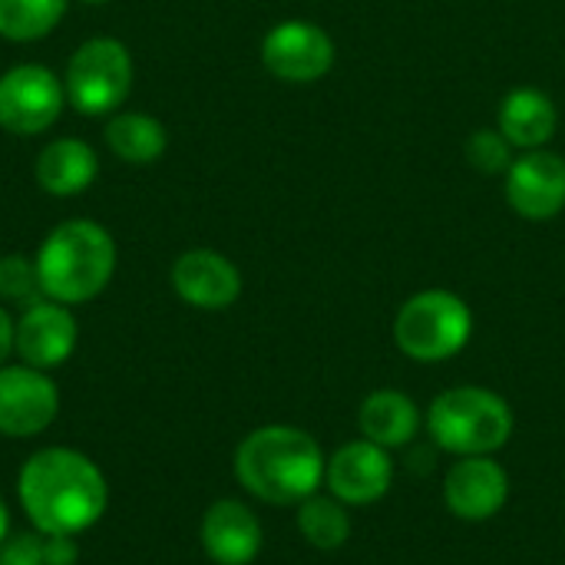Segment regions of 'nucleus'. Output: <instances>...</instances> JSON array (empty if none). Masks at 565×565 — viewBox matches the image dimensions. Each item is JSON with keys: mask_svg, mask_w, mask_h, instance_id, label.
<instances>
[{"mask_svg": "<svg viewBox=\"0 0 565 565\" xmlns=\"http://www.w3.org/2000/svg\"><path fill=\"white\" fill-rule=\"evenodd\" d=\"M43 559L46 565H76L79 559L76 536H43Z\"/></svg>", "mask_w": 565, "mask_h": 565, "instance_id": "obj_25", "label": "nucleus"}, {"mask_svg": "<svg viewBox=\"0 0 565 565\" xmlns=\"http://www.w3.org/2000/svg\"><path fill=\"white\" fill-rule=\"evenodd\" d=\"M17 497L36 533L79 536L103 520L109 487L103 470L86 454L46 447L23 463L17 477Z\"/></svg>", "mask_w": 565, "mask_h": 565, "instance_id": "obj_1", "label": "nucleus"}, {"mask_svg": "<svg viewBox=\"0 0 565 565\" xmlns=\"http://www.w3.org/2000/svg\"><path fill=\"white\" fill-rule=\"evenodd\" d=\"M424 427L444 454L493 457L510 444L516 414L503 394L480 384H457L430 401Z\"/></svg>", "mask_w": 565, "mask_h": 565, "instance_id": "obj_4", "label": "nucleus"}, {"mask_svg": "<svg viewBox=\"0 0 565 565\" xmlns=\"http://www.w3.org/2000/svg\"><path fill=\"white\" fill-rule=\"evenodd\" d=\"M103 136H106L109 152L119 162H129V166H152L156 159H162V152L169 146L166 126L156 116L136 113V109L113 113Z\"/></svg>", "mask_w": 565, "mask_h": 565, "instance_id": "obj_19", "label": "nucleus"}, {"mask_svg": "<svg viewBox=\"0 0 565 565\" xmlns=\"http://www.w3.org/2000/svg\"><path fill=\"white\" fill-rule=\"evenodd\" d=\"M507 205L526 222H553L565 212V159L550 149H533L513 159L503 175Z\"/></svg>", "mask_w": 565, "mask_h": 565, "instance_id": "obj_10", "label": "nucleus"}, {"mask_svg": "<svg viewBox=\"0 0 565 565\" xmlns=\"http://www.w3.org/2000/svg\"><path fill=\"white\" fill-rule=\"evenodd\" d=\"M33 175H36V185L46 195L73 199V195H83L96 182V175H99V156H96V149L86 139L60 136V139H50L40 149L36 166H33Z\"/></svg>", "mask_w": 565, "mask_h": 565, "instance_id": "obj_16", "label": "nucleus"}, {"mask_svg": "<svg viewBox=\"0 0 565 565\" xmlns=\"http://www.w3.org/2000/svg\"><path fill=\"white\" fill-rule=\"evenodd\" d=\"M70 0H0V36L10 43H33L50 36L66 17Z\"/></svg>", "mask_w": 565, "mask_h": 565, "instance_id": "obj_21", "label": "nucleus"}, {"mask_svg": "<svg viewBox=\"0 0 565 565\" xmlns=\"http://www.w3.org/2000/svg\"><path fill=\"white\" fill-rule=\"evenodd\" d=\"M298 533L301 540L318 550V553H338L348 546L351 533H354V523H351V513L341 500H334L331 493H315L308 497L305 503H298Z\"/></svg>", "mask_w": 565, "mask_h": 565, "instance_id": "obj_20", "label": "nucleus"}, {"mask_svg": "<svg viewBox=\"0 0 565 565\" xmlns=\"http://www.w3.org/2000/svg\"><path fill=\"white\" fill-rule=\"evenodd\" d=\"M79 3H89V7H96V3H109V0H79Z\"/></svg>", "mask_w": 565, "mask_h": 565, "instance_id": "obj_28", "label": "nucleus"}, {"mask_svg": "<svg viewBox=\"0 0 565 565\" xmlns=\"http://www.w3.org/2000/svg\"><path fill=\"white\" fill-rule=\"evenodd\" d=\"M76 338H79V328H76L70 305L36 298L17 318L13 351L20 354L23 364L36 371H53L70 361V354L76 351Z\"/></svg>", "mask_w": 565, "mask_h": 565, "instance_id": "obj_13", "label": "nucleus"}, {"mask_svg": "<svg viewBox=\"0 0 565 565\" xmlns=\"http://www.w3.org/2000/svg\"><path fill=\"white\" fill-rule=\"evenodd\" d=\"M132 53L116 36H89L66 63V103L83 116H113L132 93Z\"/></svg>", "mask_w": 565, "mask_h": 565, "instance_id": "obj_6", "label": "nucleus"}, {"mask_svg": "<svg viewBox=\"0 0 565 565\" xmlns=\"http://www.w3.org/2000/svg\"><path fill=\"white\" fill-rule=\"evenodd\" d=\"M199 543L215 565H252L262 553L265 533L252 507L242 500H218L202 516Z\"/></svg>", "mask_w": 565, "mask_h": 565, "instance_id": "obj_15", "label": "nucleus"}, {"mask_svg": "<svg viewBox=\"0 0 565 565\" xmlns=\"http://www.w3.org/2000/svg\"><path fill=\"white\" fill-rule=\"evenodd\" d=\"M463 152H467V162L477 169V172H483V175H507V169L513 166V142L500 132V129H473L470 132V139H467V146H463Z\"/></svg>", "mask_w": 565, "mask_h": 565, "instance_id": "obj_22", "label": "nucleus"}, {"mask_svg": "<svg viewBox=\"0 0 565 565\" xmlns=\"http://www.w3.org/2000/svg\"><path fill=\"white\" fill-rule=\"evenodd\" d=\"M232 467L242 490L255 500L271 507H298L324 487L328 457L308 430L268 424L238 444Z\"/></svg>", "mask_w": 565, "mask_h": 565, "instance_id": "obj_2", "label": "nucleus"}, {"mask_svg": "<svg viewBox=\"0 0 565 565\" xmlns=\"http://www.w3.org/2000/svg\"><path fill=\"white\" fill-rule=\"evenodd\" d=\"M420 427H424V414H420L417 401L397 387L371 391L358 407L361 437L384 450H401V447L414 444Z\"/></svg>", "mask_w": 565, "mask_h": 565, "instance_id": "obj_17", "label": "nucleus"}, {"mask_svg": "<svg viewBox=\"0 0 565 565\" xmlns=\"http://www.w3.org/2000/svg\"><path fill=\"white\" fill-rule=\"evenodd\" d=\"M66 106L63 76L43 63H17L0 76V129L10 136L46 132Z\"/></svg>", "mask_w": 565, "mask_h": 565, "instance_id": "obj_7", "label": "nucleus"}, {"mask_svg": "<svg viewBox=\"0 0 565 565\" xmlns=\"http://www.w3.org/2000/svg\"><path fill=\"white\" fill-rule=\"evenodd\" d=\"M10 536V513H7V503L0 500V543Z\"/></svg>", "mask_w": 565, "mask_h": 565, "instance_id": "obj_27", "label": "nucleus"}, {"mask_svg": "<svg viewBox=\"0 0 565 565\" xmlns=\"http://www.w3.org/2000/svg\"><path fill=\"white\" fill-rule=\"evenodd\" d=\"M33 262L43 298L73 308L99 298L113 281L116 242L93 218H66L46 232Z\"/></svg>", "mask_w": 565, "mask_h": 565, "instance_id": "obj_3", "label": "nucleus"}, {"mask_svg": "<svg viewBox=\"0 0 565 565\" xmlns=\"http://www.w3.org/2000/svg\"><path fill=\"white\" fill-rule=\"evenodd\" d=\"M394 460L391 450L358 437L341 444L324 467V487L344 507H371L391 493Z\"/></svg>", "mask_w": 565, "mask_h": 565, "instance_id": "obj_9", "label": "nucleus"}, {"mask_svg": "<svg viewBox=\"0 0 565 565\" xmlns=\"http://www.w3.org/2000/svg\"><path fill=\"white\" fill-rule=\"evenodd\" d=\"M262 63L281 83L308 86L331 73L334 40L311 20H281L262 40Z\"/></svg>", "mask_w": 565, "mask_h": 565, "instance_id": "obj_8", "label": "nucleus"}, {"mask_svg": "<svg viewBox=\"0 0 565 565\" xmlns=\"http://www.w3.org/2000/svg\"><path fill=\"white\" fill-rule=\"evenodd\" d=\"M510 500V473L497 457H457L444 473V507L460 523H487Z\"/></svg>", "mask_w": 565, "mask_h": 565, "instance_id": "obj_11", "label": "nucleus"}, {"mask_svg": "<svg viewBox=\"0 0 565 565\" xmlns=\"http://www.w3.org/2000/svg\"><path fill=\"white\" fill-rule=\"evenodd\" d=\"M473 338L470 305L447 288H424L411 295L394 318V344L417 364H440L457 358Z\"/></svg>", "mask_w": 565, "mask_h": 565, "instance_id": "obj_5", "label": "nucleus"}, {"mask_svg": "<svg viewBox=\"0 0 565 565\" xmlns=\"http://www.w3.org/2000/svg\"><path fill=\"white\" fill-rule=\"evenodd\" d=\"M497 129L520 152L546 149V142H553V136L559 129V109L550 93H543L536 86H520L503 96Z\"/></svg>", "mask_w": 565, "mask_h": 565, "instance_id": "obj_18", "label": "nucleus"}, {"mask_svg": "<svg viewBox=\"0 0 565 565\" xmlns=\"http://www.w3.org/2000/svg\"><path fill=\"white\" fill-rule=\"evenodd\" d=\"M0 565H46L43 533H17L0 543Z\"/></svg>", "mask_w": 565, "mask_h": 565, "instance_id": "obj_24", "label": "nucleus"}, {"mask_svg": "<svg viewBox=\"0 0 565 565\" xmlns=\"http://www.w3.org/2000/svg\"><path fill=\"white\" fill-rule=\"evenodd\" d=\"M172 291L199 311H225L242 298V271L212 248L182 252L169 271Z\"/></svg>", "mask_w": 565, "mask_h": 565, "instance_id": "obj_14", "label": "nucleus"}, {"mask_svg": "<svg viewBox=\"0 0 565 565\" xmlns=\"http://www.w3.org/2000/svg\"><path fill=\"white\" fill-rule=\"evenodd\" d=\"M13 331H17V321L7 315V308H0V367L13 354Z\"/></svg>", "mask_w": 565, "mask_h": 565, "instance_id": "obj_26", "label": "nucleus"}, {"mask_svg": "<svg viewBox=\"0 0 565 565\" xmlns=\"http://www.w3.org/2000/svg\"><path fill=\"white\" fill-rule=\"evenodd\" d=\"M60 414V391L46 371L30 364L0 367V434L36 437Z\"/></svg>", "mask_w": 565, "mask_h": 565, "instance_id": "obj_12", "label": "nucleus"}, {"mask_svg": "<svg viewBox=\"0 0 565 565\" xmlns=\"http://www.w3.org/2000/svg\"><path fill=\"white\" fill-rule=\"evenodd\" d=\"M0 298L3 301H20V305H30L36 298H43L33 258H26V255H3L0 258Z\"/></svg>", "mask_w": 565, "mask_h": 565, "instance_id": "obj_23", "label": "nucleus"}]
</instances>
